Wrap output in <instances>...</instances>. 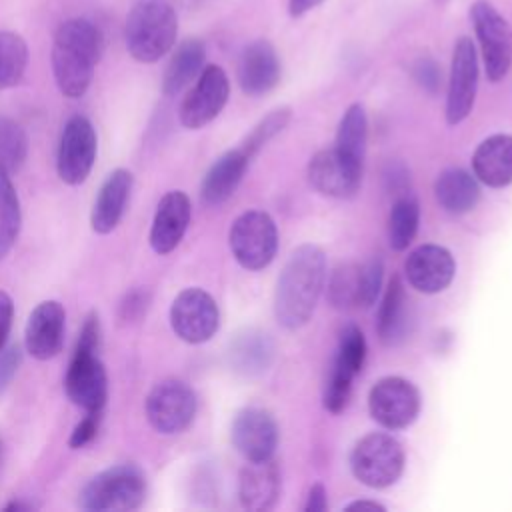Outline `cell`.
Wrapping results in <instances>:
<instances>
[{"mask_svg": "<svg viewBox=\"0 0 512 512\" xmlns=\"http://www.w3.org/2000/svg\"><path fill=\"white\" fill-rule=\"evenodd\" d=\"M326 280V256L316 244L298 246L286 260L274 292L276 320L296 330L304 326L322 294Z\"/></svg>", "mask_w": 512, "mask_h": 512, "instance_id": "6da1fadb", "label": "cell"}, {"mask_svg": "<svg viewBox=\"0 0 512 512\" xmlns=\"http://www.w3.org/2000/svg\"><path fill=\"white\" fill-rule=\"evenodd\" d=\"M102 48L104 38L94 22L70 18L58 26L52 42V72L58 90L66 98L86 94Z\"/></svg>", "mask_w": 512, "mask_h": 512, "instance_id": "7a4b0ae2", "label": "cell"}, {"mask_svg": "<svg viewBox=\"0 0 512 512\" xmlns=\"http://www.w3.org/2000/svg\"><path fill=\"white\" fill-rule=\"evenodd\" d=\"M100 350V320L90 312L82 324L72 360L64 376V390L68 400L84 412H102L108 400V376Z\"/></svg>", "mask_w": 512, "mask_h": 512, "instance_id": "3957f363", "label": "cell"}, {"mask_svg": "<svg viewBox=\"0 0 512 512\" xmlns=\"http://www.w3.org/2000/svg\"><path fill=\"white\" fill-rule=\"evenodd\" d=\"M178 34V16L164 0H140L132 6L124 24L128 54L144 64L166 56Z\"/></svg>", "mask_w": 512, "mask_h": 512, "instance_id": "277c9868", "label": "cell"}, {"mask_svg": "<svg viewBox=\"0 0 512 512\" xmlns=\"http://www.w3.org/2000/svg\"><path fill=\"white\" fill-rule=\"evenodd\" d=\"M146 496V480L138 466L118 464L102 470L80 492V506L92 512L136 510Z\"/></svg>", "mask_w": 512, "mask_h": 512, "instance_id": "5b68a950", "label": "cell"}, {"mask_svg": "<svg viewBox=\"0 0 512 512\" xmlns=\"http://www.w3.org/2000/svg\"><path fill=\"white\" fill-rule=\"evenodd\" d=\"M350 468L362 484L386 488L394 484L404 470V450L390 434L372 432L360 438L352 448Z\"/></svg>", "mask_w": 512, "mask_h": 512, "instance_id": "8992f818", "label": "cell"}, {"mask_svg": "<svg viewBox=\"0 0 512 512\" xmlns=\"http://www.w3.org/2000/svg\"><path fill=\"white\" fill-rule=\"evenodd\" d=\"M228 242L240 266L246 270H262L276 256L278 230L266 212L248 210L232 222Z\"/></svg>", "mask_w": 512, "mask_h": 512, "instance_id": "52a82bcc", "label": "cell"}, {"mask_svg": "<svg viewBox=\"0 0 512 512\" xmlns=\"http://www.w3.org/2000/svg\"><path fill=\"white\" fill-rule=\"evenodd\" d=\"M470 18L480 44L486 76L490 82H500L512 66V28L486 0H476L470 6Z\"/></svg>", "mask_w": 512, "mask_h": 512, "instance_id": "ba28073f", "label": "cell"}, {"mask_svg": "<svg viewBox=\"0 0 512 512\" xmlns=\"http://www.w3.org/2000/svg\"><path fill=\"white\" fill-rule=\"evenodd\" d=\"M150 426L160 434H178L190 426L196 414L194 390L176 378L158 382L144 402Z\"/></svg>", "mask_w": 512, "mask_h": 512, "instance_id": "9c48e42d", "label": "cell"}, {"mask_svg": "<svg viewBox=\"0 0 512 512\" xmlns=\"http://www.w3.org/2000/svg\"><path fill=\"white\" fill-rule=\"evenodd\" d=\"M98 140L92 122L86 116H72L62 130L58 154H56V170L64 184L78 186L92 172L96 160Z\"/></svg>", "mask_w": 512, "mask_h": 512, "instance_id": "30bf717a", "label": "cell"}, {"mask_svg": "<svg viewBox=\"0 0 512 512\" xmlns=\"http://www.w3.org/2000/svg\"><path fill=\"white\" fill-rule=\"evenodd\" d=\"M218 324V304L202 288L182 290L170 306V326L174 334L188 344L210 340L216 334Z\"/></svg>", "mask_w": 512, "mask_h": 512, "instance_id": "8fae6325", "label": "cell"}, {"mask_svg": "<svg viewBox=\"0 0 512 512\" xmlns=\"http://www.w3.org/2000/svg\"><path fill=\"white\" fill-rule=\"evenodd\" d=\"M368 408L380 426L400 430L416 420L420 412V394L412 382L400 376H386L372 386Z\"/></svg>", "mask_w": 512, "mask_h": 512, "instance_id": "7c38bea8", "label": "cell"}, {"mask_svg": "<svg viewBox=\"0 0 512 512\" xmlns=\"http://www.w3.org/2000/svg\"><path fill=\"white\" fill-rule=\"evenodd\" d=\"M230 96V82L226 72L216 66L208 64L198 74L194 86L184 96L180 104V122L184 128L198 130L212 122L222 108L226 106Z\"/></svg>", "mask_w": 512, "mask_h": 512, "instance_id": "4fadbf2b", "label": "cell"}, {"mask_svg": "<svg viewBox=\"0 0 512 512\" xmlns=\"http://www.w3.org/2000/svg\"><path fill=\"white\" fill-rule=\"evenodd\" d=\"M478 88V56L474 42L468 36H462L454 44L450 80H448V98H446V120L448 124L462 122L476 100Z\"/></svg>", "mask_w": 512, "mask_h": 512, "instance_id": "5bb4252c", "label": "cell"}, {"mask_svg": "<svg viewBox=\"0 0 512 512\" xmlns=\"http://www.w3.org/2000/svg\"><path fill=\"white\" fill-rule=\"evenodd\" d=\"M66 312L58 300L40 302L28 316L24 348L36 360L54 358L64 344Z\"/></svg>", "mask_w": 512, "mask_h": 512, "instance_id": "9a60e30c", "label": "cell"}, {"mask_svg": "<svg viewBox=\"0 0 512 512\" xmlns=\"http://www.w3.org/2000/svg\"><path fill=\"white\" fill-rule=\"evenodd\" d=\"M404 272L412 288L424 294H436L450 286L456 262L444 246L424 244L410 252L404 262Z\"/></svg>", "mask_w": 512, "mask_h": 512, "instance_id": "2e32d148", "label": "cell"}, {"mask_svg": "<svg viewBox=\"0 0 512 512\" xmlns=\"http://www.w3.org/2000/svg\"><path fill=\"white\" fill-rule=\"evenodd\" d=\"M232 444L246 460L272 458L278 444V426L262 408H244L232 422Z\"/></svg>", "mask_w": 512, "mask_h": 512, "instance_id": "e0dca14e", "label": "cell"}, {"mask_svg": "<svg viewBox=\"0 0 512 512\" xmlns=\"http://www.w3.org/2000/svg\"><path fill=\"white\" fill-rule=\"evenodd\" d=\"M308 180L324 196L350 198L360 188L362 168L350 164L334 148L320 150L308 164Z\"/></svg>", "mask_w": 512, "mask_h": 512, "instance_id": "ac0fdd59", "label": "cell"}, {"mask_svg": "<svg viewBox=\"0 0 512 512\" xmlns=\"http://www.w3.org/2000/svg\"><path fill=\"white\" fill-rule=\"evenodd\" d=\"M190 216V198L184 192L172 190L164 194L156 206L154 220L150 226L152 250L156 254H170L184 238L190 224Z\"/></svg>", "mask_w": 512, "mask_h": 512, "instance_id": "d6986e66", "label": "cell"}, {"mask_svg": "<svg viewBox=\"0 0 512 512\" xmlns=\"http://www.w3.org/2000/svg\"><path fill=\"white\" fill-rule=\"evenodd\" d=\"M280 80V60L268 40L250 42L238 60V84L248 96L268 94Z\"/></svg>", "mask_w": 512, "mask_h": 512, "instance_id": "ffe728a7", "label": "cell"}, {"mask_svg": "<svg viewBox=\"0 0 512 512\" xmlns=\"http://www.w3.org/2000/svg\"><path fill=\"white\" fill-rule=\"evenodd\" d=\"M134 178L128 170L116 168L106 176L90 212V226L96 234H110L124 216Z\"/></svg>", "mask_w": 512, "mask_h": 512, "instance_id": "44dd1931", "label": "cell"}, {"mask_svg": "<svg viewBox=\"0 0 512 512\" xmlns=\"http://www.w3.org/2000/svg\"><path fill=\"white\" fill-rule=\"evenodd\" d=\"M238 496L246 510H270L280 496V470L272 458L248 460L240 472Z\"/></svg>", "mask_w": 512, "mask_h": 512, "instance_id": "7402d4cb", "label": "cell"}, {"mask_svg": "<svg viewBox=\"0 0 512 512\" xmlns=\"http://www.w3.org/2000/svg\"><path fill=\"white\" fill-rule=\"evenodd\" d=\"M250 160L252 158L246 154V150L242 146L222 154L210 166V170L206 172V176L202 180L200 194H202L204 204L218 206V204L226 202L238 188Z\"/></svg>", "mask_w": 512, "mask_h": 512, "instance_id": "603a6c76", "label": "cell"}, {"mask_svg": "<svg viewBox=\"0 0 512 512\" xmlns=\"http://www.w3.org/2000/svg\"><path fill=\"white\" fill-rule=\"evenodd\" d=\"M474 176L492 188L512 184V136L494 134L486 138L472 156Z\"/></svg>", "mask_w": 512, "mask_h": 512, "instance_id": "cb8c5ba5", "label": "cell"}, {"mask_svg": "<svg viewBox=\"0 0 512 512\" xmlns=\"http://www.w3.org/2000/svg\"><path fill=\"white\" fill-rule=\"evenodd\" d=\"M204 60L206 48L202 40L186 38L184 42H180L164 70L162 92L166 96H176L178 92H182L192 80L198 78L204 68Z\"/></svg>", "mask_w": 512, "mask_h": 512, "instance_id": "d4e9b609", "label": "cell"}, {"mask_svg": "<svg viewBox=\"0 0 512 512\" xmlns=\"http://www.w3.org/2000/svg\"><path fill=\"white\" fill-rule=\"evenodd\" d=\"M434 194L438 204L446 212L464 214L476 206L480 198V188L472 174H468L466 170L448 168L438 176L434 184Z\"/></svg>", "mask_w": 512, "mask_h": 512, "instance_id": "484cf974", "label": "cell"}, {"mask_svg": "<svg viewBox=\"0 0 512 512\" xmlns=\"http://www.w3.org/2000/svg\"><path fill=\"white\" fill-rule=\"evenodd\" d=\"M408 330V300L404 284L394 276L378 310V336L384 344H398Z\"/></svg>", "mask_w": 512, "mask_h": 512, "instance_id": "4316f807", "label": "cell"}, {"mask_svg": "<svg viewBox=\"0 0 512 512\" xmlns=\"http://www.w3.org/2000/svg\"><path fill=\"white\" fill-rule=\"evenodd\" d=\"M366 136H368L366 112H364L362 104H352L344 112V116L338 124L334 150L342 158H346L350 164L362 168L364 152H366Z\"/></svg>", "mask_w": 512, "mask_h": 512, "instance_id": "83f0119b", "label": "cell"}, {"mask_svg": "<svg viewBox=\"0 0 512 512\" xmlns=\"http://www.w3.org/2000/svg\"><path fill=\"white\" fill-rule=\"evenodd\" d=\"M420 222V206L414 196L396 198L388 216V240L394 250H406L416 236Z\"/></svg>", "mask_w": 512, "mask_h": 512, "instance_id": "f1b7e54d", "label": "cell"}, {"mask_svg": "<svg viewBox=\"0 0 512 512\" xmlns=\"http://www.w3.org/2000/svg\"><path fill=\"white\" fill-rule=\"evenodd\" d=\"M22 224L20 198L10 180V174L0 170V260L14 246Z\"/></svg>", "mask_w": 512, "mask_h": 512, "instance_id": "f546056e", "label": "cell"}, {"mask_svg": "<svg viewBox=\"0 0 512 512\" xmlns=\"http://www.w3.org/2000/svg\"><path fill=\"white\" fill-rule=\"evenodd\" d=\"M28 66L26 40L8 30H0V90L16 86Z\"/></svg>", "mask_w": 512, "mask_h": 512, "instance_id": "4dcf8cb0", "label": "cell"}, {"mask_svg": "<svg viewBox=\"0 0 512 512\" xmlns=\"http://www.w3.org/2000/svg\"><path fill=\"white\" fill-rule=\"evenodd\" d=\"M364 360H366L364 334L358 326L346 324L338 336V348L332 360V368L354 378L362 370Z\"/></svg>", "mask_w": 512, "mask_h": 512, "instance_id": "1f68e13d", "label": "cell"}, {"mask_svg": "<svg viewBox=\"0 0 512 512\" xmlns=\"http://www.w3.org/2000/svg\"><path fill=\"white\" fill-rule=\"evenodd\" d=\"M28 156V138L18 122L0 116V170L14 174Z\"/></svg>", "mask_w": 512, "mask_h": 512, "instance_id": "d6a6232c", "label": "cell"}, {"mask_svg": "<svg viewBox=\"0 0 512 512\" xmlns=\"http://www.w3.org/2000/svg\"><path fill=\"white\" fill-rule=\"evenodd\" d=\"M360 290V264H342L338 266L328 282V300L334 308H352L358 306Z\"/></svg>", "mask_w": 512, "mask_h": 512, "instance_id": "836d02e7", "label": "cell"}, {"mask_svg": "<svg viewBox=\"0 0 512 512\" xmlns=\"http://www.w3.org/2000/svg\"><path fill=\"white\" fill-rule=\"evenodd\" d=\"M288 120H290V108H276L266 118H262L242 144L246 154L252 158L268 140H272L278 132L284 130Z\"/></svg>", "mask_w": 512, "mask_h": 512, "instance_id": "e575fe53", "label": "cell"}, {"mask_svg": "<svg viewBox=\"0 0 512 512\" xmlns=\"http://www.w3.org/2000/svg\"><path fill=\"white\" fill-rule=\"evenodd\" d=\"M352 380H354L352 376L330 366V372L324 382V394H322L326 410H330L332 414H338L348 406L350 394H352Z\"/></svg>", "mask_w": 512, "mask_h": 512, "instance_id": "d590c367", "label": "cell"}, {"mask_svg": "<svg viewBox=\"0 0 512 512\" xmlns=\"http://www.w3.org/2000/svg\"><path fill=\"white\" fill-rule=\"evenodd\" d=\"M382 274H384V264L378 256L366 260L360 264V290H358V306L370 308L380 292L382 286Z\"/></svg>", "mask_w": 512, "mask_h": 512, "instance_id": "8d00e7d4", "label": "cell"}, {"mask_svg": "<svg viewBox=\"0 0 512 512\" xmlns=\"http://www.w3.org/2000/svg\"><path fill=\"white\" fill-rule=\"evenodd\" d=\"M98 426H100V412H86V416L74 426L70 434V440H68L70 448L88 446L96 438Z\"/></svg>", "mask_w": 512, "mask_h": 512, "instance_id": "74e56055", "label": "cell"}, {"mask_svg": "<svg viewBox=\"0 0 512 512\" xmlns=\"http://www.w3.org/2000/svg\"><path fill=\"white\" fill-rule=\"evenodd\" d=\"M20 362H22V348L18 344H10L0 350V396L12 382Z\"/></svg>", "mask_w": 512, "mask_h": 512, "instance_id": "f35d334b", "label": "cell"}, {"mask_svg": "<svg viewBox=\"0 0 512 512\" xmlns=\"http://www.w3.org/2000/svg\"><path fill=\"white\" fill-rule=\"evenodd\" d=\"M148 302H150V294L146 290H130L124 300L120 302V318L126 320V322H132V320H138L146 308H148Z\"/></svg>", "mask_w": 512, "mask_h": 512, "instance_id": "ab89813d", "label": "cell"}, {"mask_svg": "<svg viewBox=\"0 0 512 512\" xmlns=\"http://www.w3.org/2000/svg\"><path fill=\"white\" fill-rule=\"evenodd\" d=\"M414 78L430 92H436L440 86V68L432 58H420L414 64Z\"/></svg>", "mask_w": 512, "mask_h": 512, "instance_id": "60d3db41", "label": "cell"}, {"mask_svg": "<svg viewBox=\"0 0 512 512\" xmlns=\"http://www.w3.org/2000/svg\"><path fill=\"white\" fill-rule=\"evenodd\" d=\"M12 320H14V302H12L10 294L0 290V350L6 346L10 328H12Z\"/></svg>", "mask_w": 512, "mask_h": 512, "instance_id": "b9f144b4", "label": "cell"}, {"mask_svg": "<svg viewBox=\"0 0 512 512\" xmlns=\"http://www.w3.org/2000/svg\"><path fill=\"white\" fill-rule=\"evenodd\" d=\"M326 506H328L326 488L320 482H316L308 492V500H306L304 510L306 512H322V510H326Z\"/></svg>", "mask_w": 512, "mask_h": 512, "instance_id": "7bdbcfd3", "label": "cell"}, {"mask_svg": "<svg viewBox=\"0 0 512 512\" xmlns=\"http://www.w3.org/2000/svg\"><path fill=\"white\" fill-rule=\"evenodd\" d=\"M324 0H288V12L292 18H300L306 12H310L312 8L320 6Z\"/></svg>", "mask_w": 512, "mask_h": 512, "instance_id": "ee69618b", "label": "cell"}, {"mask_svg": "<svg viewBox=\"0 0 512 512\" xmlns=\"http://www.w3.org/2000/svg\"><path fill=\"white\" fill-rule=\"evenodd\" d=\"M348 510H362V508H370V510H384L382 504L378 502H372V500H358V502H352L346 506Z\"/></svg>", "mask_w": 512, "mask_h": 512, "instance_id": "f6af8a7d", "label": "cell"}, {"mask_svg": "<svg viewBox=\"0 0 512 512\" xmlns=\"http://www.w3.org/2000/svg\"><path fill=\"white\" fill-rule=\"evenodd\" d=\"M32 508H34L32 504H28V502H20V500H14V502H10V504H6V506H4V510H6V512H10V510L20 512V510H32Z\"/></svg>", "mask_w": 512, "mask_h": 512, "instance_id": "bcb514c9", "label": "cell"}]
</instances>
